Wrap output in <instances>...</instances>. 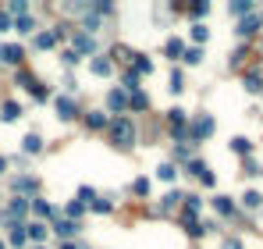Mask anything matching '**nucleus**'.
<instances>
[{
    "mask_svg": "<svg viewBox=\"0 0 263 249\" xmlns=\"http://www.w3.org/2000/svg\"><path fill=\"white\" fill-rule=\"evenodd\" d=\"M86 125H89V128H100V125H103V114H89Z\"/></svg>",
    "mask_w": 263,
    "mask_h": 249,
    "instance_id": "obj_17",
    "label": "nucleus"
},
{
    "mask_svg": "<svg viewBox=\"0 0 263 249\" xmlns=\"http://www.w3.org/2000/svg\"><path fill=\"white\" fill-rule=\"evenodd\" d=\"M92 210H100V214H107V210H111V203H107V199H92Z\"/></svg>",
    "mask_w": 263,
    "mask_h": 249,
    "instance_id": "obj_18",
    "label": "nucleus"
},
{
    "mask_svg": "<svg viewBox=\"0 0 263 249\" xmlns=\"http://www.w3.org/2000/svg\"><path fill=\"white\" fill-rule=\"evenodd\" d=\"M171 128H175V132L185 128V114H181V111H171Z\"/></svg>",
    "mask_w": 263,
    "mask_h": 249,
    "instance_id": "obj_11",
    "label": "nucleus"
},
{
    "mask_svg": "<svg viewBox=\"0 0 263 249\" xmlns=\"http://www.w3.org/2000/svg\"><path fill=\"white\" fill-rule=\"evenodd\" d=\"M54 39H57V32H39L36 36V47H54Z\"/></svg>",
    "mask_w": 263,
    "mask_h": 249,
    "instance_id": "obj_9",
    "label": "nucleus"
},
{
    "mask_svg": "<svg viewBox=\"0 0 263 249\" xmlns=\"http://www.w3.org/2000/svg\"><path fill=\"white\" fill-rule=\"evenodd\" d=\"M0 118H4V121H14V118H18V104H4V107H0Z\"/></svg>",
    "mask_w": 263,
    "mask_h": 249,
    "instance_id": "obj_7",
    "label": "nucleus"
},
{
    "mask_svg": "<svg viewBox=\"0 0 263 249\" xmlns=\"http://www.w3.org/2000/svg\"><path fill=\"white\" fill-rule=\"evenodd\" d=\"M43 231H46L43 224H32V228H29V231H25V235H32V239H43Z\"/></svg>",
    "mask_w": 263,
    "mask_h": 249,
    "instance_id": "obj_22",
    "label": "nucleus"
},
{
    "mask_svg": "<svg viewBox=\"0 0 263 249\" xmlns=\"http://www.w3.org/2000/svg\"><path fill=\"white\" fill-rule=\"evenodd\" d=\"M92 71H96V75H107V71H111V61H103V57H96V61H92Z\"/></svg>",
    "mask_w": 263,
    "mask_h": 249,
    "instance_id": "obj_10",
    "label": "nucleus"
},
{
    "mask_svg": "<svg viewBox=\"0 0 263 249\" xmlns=\"http://www.w3.org/2000/svg\"><path fill=\"white\" fill-rule=\"evenodd\" d=\"M22 214H25V199H14L11 207L4 210V221H14V217H22Z\"/></svg>",
    "mask_w": 263,
    "mask_h": 249,
    "instance_id": "obj_3",
    "label": "nucleus"
},
{
    "mask_svg": "<svg viewBox=\"0 0 263 249\" xmlns=\"http://www.w3.org/2000/svg\"><path fill=\"white\" fill-rule=\"evenodd\" d=\"M135 193H139V196H146V193H149V182H146V178H139V182H135Z\"/></svg>",
    "mask_w": 263,
    "mask_h": 249,
    "instance_id": "obj_20",
    "label": "nucleus"
},
{
    "mask_svg": "<svg viewBox=\"0 0 263 249\" xmlns=\"http://www.w3.org/2000/svg\"><path fill=\"white\" fill-rule=\"evenodd\" d=\"M0 57H4L7 64H18V61H22V47H14V43H7V47H0Z\"/></svg>",
    "mask_w": 263,
    "mask_h": 249,
    "instance_id": "obj_2",
    "label": "nucleus"
},
{
    "mask_svg": "<svg viewBox=\"0 0 263 249\" xmlns=\"http://www.w3.org/2000/svg\"><path fill=\"white\" fill-rule=\"evenodd\" d=\"M132 139H135L132 121H128V118H117V121H114V142H117V146H132Z\"/></svg>",
    "mask_w": 263,
    "mask_h": 249,
    "instance_id": "obj_1",
    "label": "nucleus"
},
{
    "mask_svg": "<svg viewBox=\"0 0 263 249\" xmlns=\"http://www.w3.org/2000/svg\"><path fill=\"white\" fill-rule=\"evenodd\" d=\"M245 207H260V193H245Z\"/></svg>",
    "mask_w": 263,
    "mask_h": 249,
    "instance_id": "obj_21",
    "label": "nucleus"
},
{
    "mask_svg": "<svg viewBox=\"0 0 263 249\" xmlns=\"http://www.w3.org/2000/svg\"><path fill=\"white\" fill-rule=\"evenodd\" d=\"M210 132H213V121H210V118H199L196 128H192V136H196V139H203V136H210Z\"/></svg>",
    "mask_w": 263,
    "mask_h": 249,
    "instance_id": "obj_4",
    "label": "nucleus"
},
{
    "mask_svg": "<svg viewBox=\"0 0 263 249\" xmlns=\"http://www.w3.org/2000/svg\"><path fill=\"white\" fill-rule=\"evenodd\" d=\"M146 104H149V100H146V96H143V93H135V96H132V107H135V111H143V107H146Z\"/></svg>",
    "mask_w": 263,
    "mask_h": 249,
    "instance_id": "obj_16",
    "label": "nucleus"
},
{
    "mask_svg": "<svg viewBox=\"0 0 263 249\" xmlns=\"http://www.w3.org/2000/svg\"><path fill=\"white\" fill-rule=\"evenodd\" d=\"M160 178H164V182H171V178H175V167H171V164H164V167H160Z\"/></svg>",
    "mask_w": 263,
    "mask_h": 249,
    "instance_id": "obj_19",
    "label": "nucleus"
},
{
    "mask_svg": "<svg viewBox=\"0 0 263 249\" xmlns=\"http://www.w3.org/2000/svg\"><path fill=\"white\" fill-rule=\"evenodd\" d=\"M75 43H79V50H92V39H89V36H79Z\"/></svg>",
    "mask_w": 263,
    "mask_h": 249,
    "instance_id": "obj_23",
    "label": "nucleus"
},
{
    "mask_svg": "<svg viewBox=\"0 0 263 249\" xmlns=\"http://www.w3.org/2000/svg\"><path fill=\"white\" fill-rule=\"evenodd\" d=\"M260 85H263V79H260V75H249V79H245V89H253V93H256Z\"/></svg>",
    "mask_w": 263,
    "mask_h": 249,
    "instance_id": "obj_15",
    "label": "nucleus"
},
{
    "mask_svg": "<svg viewBox=\"0 0 263 249\" xmlns=\"http://www.w3.org/2000/svg\"><path fill=\"white\" fill-rule=\"evenodd\" d=\"M107 104H111V111H125V93H111V96H107Z\"/></svg>",
    "mask_w": 263,
    "mask_h": 249,
    "instance_id": "obj_6",
    "label": "nucleus"
},
{
    "mask_svg": "<svg viewBox=\"0 0 263 249\" xmlns=\"http://www.w3.org/2000/svg\"><path fill=\"white\" fill-rule=\"evenodd\" d=\"M39 249H43V246H39Z\"/></svg>",
    "mask_w": 263,
    "mask_h": 249,
    "instance_id": "obj_31",
    "label": "nucleus"
},
{
    "mask_svg": "<svg viewBox=\"0 0 263 249\" xmlns=\"http://www.w3.org/2000/svg\"><path fill=\"white\" fill-rule=\"evenodd\" d=\"M231 146H235L238 153H249V142H245V139H235V142H231Z\"/></svg>",
    "mask_w": 263,
    "mask_h": 249,
    "instance_id": "obj_25",
    "label": "nucleus"
},
{
    "mask_svg": "<svg viewBox=\"0 0 263 249\" xmlns=\"http://www.w3.org/2000/svg\"><path fill=\"white\" fill-rule=\"evenodd\" d=\"M57 114H60V118H75V104H71V100H57Z\"/></svg>",
    "mask_w": 263,
    "mask_h": 249,
    "instance_id": "obj_5",
    "label": "nucleus"
},
{
    "mask_svg": "<svg viewBox=\"0 0 263 249\" xmlns=\"http://www.w3.org/2000/svg\"><path fill=\"white\" fill-rule=\"evenodd\" d=\"M256 25H260L256 18H245V22L238 25V32H242V36H249V32H256Z\"/></svg>",
    "mask_w": 263,
    "mask_h": 249,
    "instance_id": "obj_12",
    "label": "nucleus"
},
{
    "mask_svg": "<svg viewBox=\"0 0 263 249\" xmlns=\"http://www.w3.org/2000/svg\"><path fill=\"white\" fill-rule=\"evenodd\" d=\"M79 231V224H71V221H57V235H75Z\"/></svg>",
    "mask_w": 263,
    "mask_h": 249,
    "instance_id": "obj_8",
    "label": "nucleus"
},
{
    "mask_svg": "<svg viewBox=\"0 0 263 249\" xmlns=\"http://www.w3.org/2000/svg\"><path fill=\"white\" fill-rule=\"evenodd\" d=\"M0 249H4V246H0Z\"/></svg>",
    "mask_w": 263,
    "mask_h": 249,
    "instance_id": "obj_30",
    "label": "nucleus"
},
{
    "mask_svg": "<svg viewBox=\"0 0 263 249\" xmlns=\"http://www.w3.org/2000/svg\"><path fill=\"white\" fill-rule=\"evenodd\" d=\"M25 150L36 153V150H39V136H25Z\"/></svg>",
    "mask_w": 263,
    "mask_h": 249,
    "instance_id": "obj_13",
    "label": "nucleus"
},
{
    "mask_svg": "<svg viewBox=\"0 0 263 249\" xmlns=\"http://www.w3.org/2000/svg\"><path fill=\"white\" fill-rule=\"evenodd\" d=\"M0 28H11V18H7V14H0Z\"/></svg>",
    "mask_w": 263,
    "mask_h": 249,
    "instance_id": "obj_28",
    "label": "nucleus"
},
{
    "mask_svg": "<svg viewBox=\"0 0 263 249\" xmlns=\"http://www.w3.org/2000/svg\"><path fill=\"white\" fill-rule=\"evenodd\" d=\"M178 199H181L178 193H167V196H164V207H175V203H178Z\"/></svg>",
    "mask_w": 263,
    "mask_h": 249,
    "instance_id": "obj_27",
    "label": "nucleus"
},
{
    "mask_svg": "<svg viewBox=\"0 0 263 249\" xmlns=\"http://www.w3.org/2000/svg\"><path fill=\"white\" fill-rule=\"evenodd\" d=\"M217 210H221V214H231V203H228L224 196H217Z\"/></svg>",
    "mask_w": 263,
    "mask_h": 249,
    "instance_id": "obj_24",
    "label": "nucleus"
},
{
    "mask_svg": "<svg viewBox=\"0 0 263 249\" xmlns=\"http://www.w3.org/2000/svg\"><path fill=\"white\" fill-rule=\"evenodd\" d=\"M4 167H7V160H4V157H0V171H4Z\"/></svg>",
    "mask_w": 263,
    "mask_h": 249,
    "instance_id": "obj_29",
    "label": "nucleus"
},
{
    "mask_svg": "<svg viewBox=\"0 0 263 249\" xmlns=\"http://www.w3.org/2000/svg\"><path fill=\"white\" fill-rule=\"evenodd\" d=\"M167 54L178 57V54H181V39H167Z\"/></svg>",
    "mask_w": 263,
    "mask_h": 249,
    "instance_id": "obj_14",
    "label": "nucleus"
},
{
    "mask_svg": "<svg viewBox=\"0 0 263 249\" xmlns=\"http://www.w3.org/2000/svg\"><path fill=\"white\" fill-rule=\"evenodd\" d=\"M18 28L22 32H32V18H18Z\"/></svg>",
    "mask_w": 263,
    "mask_h": 249,
    "instance_id": "obj_26",
    "label": "nucleus"
}]
</instances>
